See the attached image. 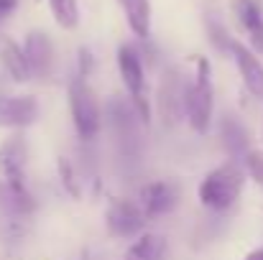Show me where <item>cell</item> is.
<instances>
[{
	"mask_svg": "<svg viewBox=\"0 0 263 260\" xmlns=\"http://www.w3.org/2000/svg\"><path fill=\"white\" fill-rule=\"evenodd\" d=\"M220 141L225 146V151L230 153V158H246L248 153V133L243 128V123L233 115H225L220 120Z\"/></svg>",
	"mask_w": 263,
	"mask_h": 260,
	"instance_id": "16",
	"label": "cell"
},
{
	"mask_svg": "<svg viewBox=\"0 0 263 260\" xmlns=\"http://www.w3.org/2000/svg\"><path fill=\"white\" fill-rule=\"evenodd\" d=\"M166 250H169V245H166V237L164 235H159V232H143V235H138L128 245L123 260H164L166 258Z\"/></svg>",
	"mask_w": 263,
	"mask_h": 260,
	"instance_id": "15",
	"label": "cell"
},
{
	"mask_svg": "<svg viewBox=\"0 0 263 260\" xmlns=\"http://www.w3.org/2000/svg\"><path fill=\"white\" fill-rule=\"evenodd\" d=\"M210 33H212V36H210V38H212V44H215L220 51H230L233 38H230V33H228L220 23H215V21H212V23H210Z\"/></svg>",
	"mask_w": 263,
	"mask_h": 260,
	"instance_id": "21",
	"label": "cell"
},
{
	"mask_svg": "<svg viewBox=\"0 0 263 260\" xmlns=\"http://www.w3.org/2000/svg\"><path fill=\"white\" fill-rule=\"evenodd\" d=\"M18 0H0V18H8L13 10H15Z\"/></svg>",
	"mask_w": 263,
	"mask_h": 260,
	"instance_id": "23",
	"label": "cell"
},
{
	"mask_svg": "<svg viewBox=\"0 0 263 260\" xmlns=\"http://www.w3.org/2000/svg\"><path fill=\"white\" fill-rule=\"evenodd\" d=\"M31 79H49L54 74V44L44 31H31L23 41Z\"/></svg>",
	"mask_w": 263,
	"mask_h": 260,
	"instance_id": "9",
	"label": "cell"
},
{
	"mask_svg": "<svg viewBox=\"0 0 263 260\" xmlns=\"http://www.w3.org/2000/svg\"><path fill=\"white\" fill-rule=\"evenodd\" d=\"M69 94V112H72V125L82 141H95L102 130V105L95 94V89L85 77H72L67 87Z\"/></svg>",
	"mask_w": 263,
	"mask_h": 260,
	"instance_id": "4",
	"label": "cell"
},
{
	"mask_svg": "<svg viewBox=\"0 0 263 260\" xmlns=\"http://www.w3.org/2000/svg\"><path fill=\"white\" fill-rule=\"evenodd\" d=\"M36 209V199L26 184H10L0 178V212L10 217H28Z\"/></svg>",
	"mask_w": 263,
	"mask_h": 260,
	"instance_id": "13",
	"label": "cell"
},
{
	"mask_svg": "<svg viewBox=\"0 0 263 260\" xmlns=\"http://www.w3.org/2000/svg\"><path fill=\"white\" fill-rule=\"evenodd\" d=\"M215 117V85L207 56L194 59V77L184 87V120L197 135H207Z\"/></svg>",
	"mask_w": 263,
	"mask_h": 260,
	"instance_id": "1",
	"label": "cell"
},
{
	"mask_svg": "<svg viewBox=\"0 0 263 260\" xmlns=\"http://www.w3.org/2000/svg\"><path fill=\"white\" fill-rule=\"evenodd\" d=\"M235 15L251 38V46L263 54V10L256 0H235Z\"/></svg>",
	"mask_w": 263,
	"mask_h": 260,
	"instance_id": "14",
	"label": "cell"
},
{
	"mask_svg": "<svg viewBox=\"0 0 263 260\" xmlns=\"http://www.w3.org/2000/svg\"><path fill=\"white\" fill-rule=\"evenodd\" d=\"M138 204L146 214V219H159L172 214L179 204V186L174 181L159 178V181H148L141 186L138 191Z\"/></svg>",
	"mask_w": 263,
	"mask_h": 260,
	"instance_id": "6",
	"label": "cell"
},
{
	"mask_svg": "<svg viewBox=\"0 0 263 260\" xmlns=\"http://www.w3.org/2000/svg\"><path fill=\"white\" fill-rule=\"evenodd\" d=\"M184 87H186V79H181L172 69L161 77L154 102L164 125H176L184 120Z\"/></svg>",
	"mask_w": 263,
	"mask_h": 260,
	"instance_id": "7",
	"label": "cell"
},
{
	"mask_svg": "<svg viewBox=\"0 0 263 260\" xmlns=\"http://www.w3.org/2000/svg\"><path fill=\"white\" fill-rule=\"evenodd\" d=\"M28 146L23 135H10L0 143V178L10 184H26Z\"/></svg>",
	"mask_w": 263,
	"mask_h": 260,
	"instance_id": "10",
	"label": "cell"
},
{
	"mask_svg": "<svg viewBox=\"0 0 263 260\" xmlns=\"http://www.w3.org/2000/svg\"><path fill=\"white\" fill-rule=\"evenodd\" d=\"M57 173H59V181H62L64 191H67L69 196L80 199V196H82V178H80L74 164H72L67 156H59V158H57Z\"/></svg>",
	"mask_w": 263,
	"mask_h": 260,
	"instance_id": "19",
	"label": "cell"
},
{
	"mask_svg": "<svg viewBox=\"0 0 263 260\" xmlns=\"http://www.w3.org/2000/svg\"><path fill=\"white\" fill-rule=\"evenodd\" d=\"M118 3L130 31L146 41L151 36V0H118Z\"/></svg>",
	"mask_w": 263,
	"mask_h": 260,
	"instance_id": "17",
	"label": "cell"
},
{
	"mask_svg": "<svg viewBox=\"0 0 263 260\" xmlns=\"http://www.w3.org/2000/svg\"><path fill=\"white\" fill-rule=\"evenodd\" d=\"M146 214L136 199H112L105 209V227L112 237L120 240H136L146 232Z\"/></svg>",
	"mask_w": 263,
	"mask_h": 260,
	"instance_id": "5",
	"label": "cell"
},
{
	"mask_svg": "<svg viewBox=\"0 0 263 260\" xmlns=\"http://www.w3.org/2000/svg\"><path fill=\"white\" fill-rule=\"evenodd\" d=\"M246 171L263 191V151H248L246 153Z\"/></svg>",
	"mask_w": 263,
	"mask_h": 260,
	"instance_id": "20",
	"label": "cell"
},
{
	"mask_svg": "<svg viewBox=\"0 0 263 260\" xmlns=\"http://www.w3.org/2000/svg\"><path fill=\"white\" fill-rule=\"evenodd\" d=\"M118 74L128 92V99L133 110L138 112L141 123H151V97H148V82H146V64L143 54L133 44H123L118 49Z\"/></svg>",
	"mask_w": 263,
	"mask_h": 260,
	"instance_id": "3",
	"label": "cell"
},
{
	"mask_svg": "<svg viewBox=\"0 0 263 260\" xmlns=\"http://www.w3.org/2000/svg\"><path fill=\"white\" fill-rule=\"evenodd\" d=\"M230 56H233L238 72H240L243 85L248 87V92L263 99V64H261V59L256 56V51L248 49V46L240 44V41H233Z\"/></svg>",
	"mask_w": 263,
	"mask_h": 260,
	"instance_id": "11",
	"label": "cell"
},
{
	"mask_svg": "<svg viewBox=\"0 0 263 260\" xmlns=\"http://www.w3.org/2000/svg\"><path fill=\"white\" fill-rule=\"evenodd\" d=\"M41 105L33 94H3L0 97V128L23 130L39 120Z\"/></svg>",
	"mask_w": 263,
	"mask_h": 260,
	"instance_id": "8",
	"label": "cell"
},
{
	"mask_svg": "<svg viewBox=\"0 0 263 260\" xmlns=\"http://www.w3.org/2000/svg\"><path fill=\"white\" fill-rule=\"evenodd\" d=\"M49 8H51L54 21H57L62 28L72 31V28L80 26V8H77V0H49Z\"/></svg>",
	"mask_w": 263,
	"mask_h": 260,
	"instance_id": "18",
	"label": "cell"
},
{
	"mask_svg": "<svg viewBox=\"0 0 263 260\" xmlns=\"http://www.w3.org/2000/svg\"><path fill=\"white\" fill-rule=\"evenodd\" d=\"M246 173H248L246 166H240V161H235V158L215 166L212 171L202 176V181L197 186L199 204L210 212H228L243 194Z\"/></svg>",
	"mask_w": 263,
	"mask_h": 260,
	"instance_id": "2",
	"label": "cell"
},
{
	"mask_svg": "<svg viewBox=\"0 0 263 260\" xmlns=\"http://www.w3.org/2000/svg\"><path fill=\"white\" fill-rule=\"evenodd\" d=\"M243 260H263V248H256V250H251L248 255Z\"/></svg>",
	"mask_w": 263,
	"mask_h": 260,
	"instance_id": "24",
	"label": "cell"
},
{
	"mask_svg": "<svg viewBox=\"0 0 263 260\" xmlns=\"http://www.w3.org/2000/svg\"><path fill=\"white\" fill-rule=\"evenodd\" d=\"M77 64H80V67H77V74L87 79L89 74H92V69H95V56H92L89 49H80V54H77Z\"/></svg>",
	"mask_w": 263,
	"mask_h": 260,
	"instance_id": "22",
	"label": "cell"
},
{
	"mask_svg": "<svg viewBox=\"0 0 263 260\" xmlns=\"http://www.w3.org/2000/svg\"><path fill=\"white\" fill-rule=\"evenodd\" d=\"M0 69L5 72V77H10V82L15 85H23L31 79V69H28V62H26V51L23 46L0 31Z\"/></svg>",
	"mask_w": 263,
	"mask_h": 260,
	"instance_id": "12",
	"label": "cell"
}]
</instances>
